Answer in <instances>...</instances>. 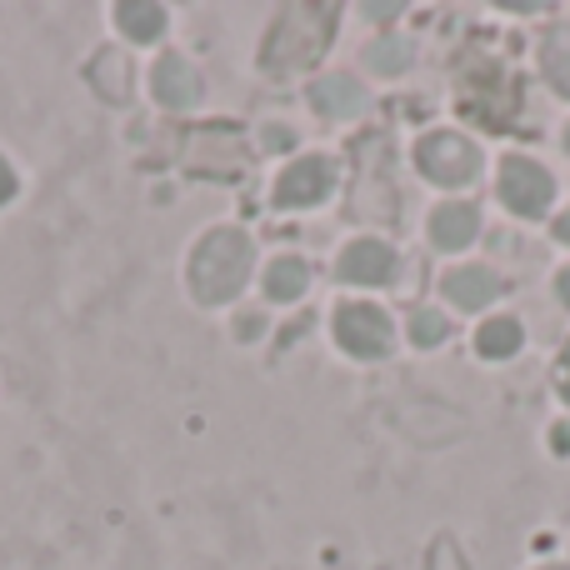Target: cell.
<instances>
[{"label":"cell","instance_id":"6da1fadb","mask_svg":"<svg viewBox=\"0 0 570 570\" xmlns=\"http://www.w3.org/2000/svg\"><path fill=\"white\" fill-rule=\"evenodd\" d=\"M250 261H256L250 236L236 226H220L206 240H196V250H190V291H196V301L206 305L236 301L250 281Z\"/></svg>","mask_w":570,"mask_h":570},{"label":"cell","instance_id":"7a4b0ae2","mask_svg":"<svg viewBox=\"0 0 570 570\" xmlns=\"http://www.w3.org/2000/svg\"><path fill=\"white\" fill-rule=\"evenodd\" d=\"M331 40H335V6H291L276 26H271L266 46H261V66H266L271 76L301 70V66H311Z\"/></svg>","mask_w":570,"mask_h":570},{"label":"cell","instance_id":"3957f363","mask_svg":"<svg viewBox=\"0 0 570 570\" xmlns=\"http://www.w3.org/2000/svg\"><path fill=\"white\" fill-rule=\"evenodd\" d=\"M391 341H395V331L381 305L345 301L341 311H335V345H341L345 355H355V361H381V355H391Z\"/></svg>","mask_w":570,"mask_h":570},{"label":"cell","instance_id":"277c9868","mask_svg":"<svg viewBox=\"0 0 570 570\" xmlns=\"http://www.w3.org/2000/svg\"><path fill=\"white\" fill-rule=\"evenodd\" d=\"M415 166H421V176H431L435 186H465V180H475V170H481V150L465 136H455V130H431V136H421V146H415Z\"/></svg>","mask_w":570,"mask_h":570},{"label":"cell","instance_id":"5b68a950","mask_svg":"<svg viewBox=\"0 0 570 570\" xmlns=\"http://www.w3.org/2000/svg\"><path fill=\"white\" fill-rule=\"evenodd\" d=\"M551 196H556V180L541 160L531 156H505L501 160V200L515 210V216L535 220L551 210Z\"/></svg>","mask_w":570,"mask_h":570},{"label":"cell","instance_id":"8992f818","mask_svg":"<svg viewBox=\"0 0 570 570\" xmlns=\"http://www.w3.org/2000/svg\"><path fill=\"white\" fill-rule=\"evenodd\" d=\"M331 190H335V166H331L325 156H305V160H295V166L281 170V180H276V206H285V210L321 206Z\"/></svg>","mask_w":570,"mask_h":570},{"label":"cell","instance_id":"52a82bcc","mask_svg":"<svg viewBox=\"0 0 570 570\" xmlns=\"http://www.w3.org/2000/svg\"><path fill=\"white\" fill-rule=\"evenodd\" d=\"M335 271H341V281H351V285H391L395 281V250L375 236H361L341 250Z\"/></svg>","mask_w":570,"mask_h":570},{"label":"cell","instance_id":"ba28073f","mask_svg":"<svg viewBox=\"0 0 570 570\" xmlns=\"http://www.w3.org/2000/svg\"><path fill=\"white\" fill-rule=\"evenodd\" d=\"M150 90H156L160 106L170 110H190L200 100V76L186 56H160L156 60V76H150Z\"/></svg>","mask_w":570,"mask_h":570},{"label":"cell","instance_id":"9c48e42d","mask_svg":"<svg viewBox=\"0 0 570 570\" xmlns=\"http://www.w3.org/2000/svg\"><path fill=\"white\" fill-rule=\"evenodd\" d=\"M481 230V216L465 200H445V206L431 210V246L435 250H465Z\"/></svg>","mask_w":570,"mask_h":570},{"label":"cell","instance_id":"30bf717a","mask_svg":"<svg viewBox=\"0 0 570 570\" xmlns=\"http://www.w3.org/2000/svg\"><path fill=\"white\" fill-rule=\"evenodd\" d=\"M501 291H505V281L485 266H461L445 276V295H451L461 311H481V305H491Z\"/></svg>","mask_w":570,"mask_h":570},{"label":"cell","instance_id":"8fae6325","mask_svg":"<svg viewBox=\"0 0 570 570\" xmlns=\"http://www.w3.org/2000/svg\"><path fill=\"white\" fill-rule=\"evenodd\" d=\"M311 106L331 120H351V116H361L365 90H361V80H351V76H325L311 86Z\"/></svg>","mask_w":570,"mask_h":570},{"label":"cell","instance_id":"7c38bea8","mask_svg":"<svg viewBox=\"0 0 570 570\" xmlns=\"http://www.w3.org/2000/svg\"><path fill=\"white\" fill-rule=\"evenodd\" d=\"M116 26H120V36H130V40H160L166 36V26H170V10L166 6H140V0H126V6H116Z\"/></svg>","mask_w":570,"mask_h":570},{"label":"cell","instance_id":"4fadbf2b","mask_svg":"<svg viewBox=\"0 0 570 570\" xmlns=\"http://www.w3.org/2000/svg\"><path fill=\"white\" fill-rule=\"evenodd\" d=\"M475 351H481L485 361H511V355L521 351V321H515V315H491V321L475 331Z\"/></svg>","mask_w":570,"mask_h":570},{"label":"cell","instance_id":"5bb4252c","mask_svg":"<svg viewBox=\"0 0 570 570\" xmlns=\"http://www.w3.org/2000/svg\"><path fill=\"white\" fill-rule=\"evenodd\" d=\"M305 285H311V266H305L301 256H276L266 266V295L271 301H301L305 295Z\"/></svg>","mask_w":570,"mask_h":570},{"label":"cell","instance_id":"9a60e30c","mask_svg":"<svg viewBox=\"0 0 570 570\" xmlns=\"http://www.w3.org/2000/svg\"><path fill=\"white\" fill-rule=\"evenodd\" d=\"M541 66H546V76H551V86L570 100V26H561V30H551V36H546Z\"/></svg>","mask_w":570,"mask_h":570},{"label":"cell","instance_id":"2e32d148","mask_svg":"<svg viewBox=\"0 0 570 570\" xmlns=\"http://www.w3.org/2000/svg\"><path fill=\"white\" fill-rule=\"evenodd\" d=\"M365 66H371L375 76H401V70L411 66V46H405L401 36H381L365 46Z\"/></svg>","mask_w":570,"mask_h":570},{"label":"cell","instance_id":"e0dca14e","mask_svg":"<svg viewBox=\"0 0 570 570\" xmlns=\"http://www.w3.org/2000/svg\"><path fill=\"white\" fill-rule=\"evenodd\" d=\"M411 335H415V345H435V341H445V315H441V311H415Z\"/></svg>","mask_w":570,"mask_h":570},{"label":"cell","instance_id":"ac0fdd59","mask_svg":"<svg viewBox=\"0 0 570 570\" xmlns=\"http://www.w3.org/2000/svg\"><path fill=\"white\" fill-rule=\"evenodd\" d=\"M16 170H10V160L0 156V206H6V200H16Z\"/></svg>","mask_w":570,"mask_h":570},{"label":"cell","instance_id":"d6986e66","mask_svg":"<svg viewBox=\"0 0 570 570\" xmlns=\"http://www.w3.org/2000/svg\"><path fill=\"white\" fill-rule=\"evenodd\" d=\"M561 401L570 405V345H566V355H561Z\"/></svg>","mask_w":570,"mask_h":570},{"label":"cell","instance_id":"ffe728a7","mask_svg":"<svg viewBox=\"0 0 570 570\" xmlns=\"http://www.w3.org/2000/svg\"><path fill=\"white\" fill-rule=\"evenodd\" d=\"M365 16H371V20H391V16H401V6H365Z\"/></svg>","mask_w":570,"mask_h":570},{"label":"cell","instance_id":"44dd1931","mask_svg":"<svg viewBox=\"0 0 570 570\" xmlns=\"http://www.w3.org/2000/svg\"><path fill=\"white\" fill-rule=\"evenodd\" d=\"M556 240H561V246H570V210L561 220H556Z\"/></svg>","mask_w":570,"mask_h":570},{"label":"cell","instance_id":"7402d4cb","mask_svg":"<svg viewBox=\"0 0 570 570\" xmlns=\"http://www.w3.org/2000/svg\"><path fill=\"white\" fill-rule=\"evenodd\" d=\"M556 295H561V301L570 305V271H561V276H556Z\"/></svg>","mask_w":570,"mask_h":570},{"label":"cell","instance_id":"603a6c76","mask_svg":"<svg viewBox=\"0 0 570 570\" xmlns=\"http://www.w3.org/2000/svg\"><path fill=\"white\" fill-rule=\"evenodd\" d=\"M551 445H556V451H570V425H561V431L551 435Z\"/></svg>","mask_w":570,"mask_h":570},{"label":"cell","instance_id":"cb8c5ba5","mask_svg":"<svg viewBox=\"0 0 570 570\" xmlns=\"http://www.w3.org/2000/svg\"><path fill=\"white\" fill-rule=\"evenodd\" d=\"M541 570H566V566H541Z\"/></svg>","mask_w":570,"mask_h":570},{"label":"cell","instance_id":"d4e9b609","mask_svg":"<svg viewBox=\"0 0 570 570\" xmlns=\"http://www.w3.org/2000/svg\"><path fill=\"white\" fill-rule=\"evenodd\" d=\"M566 150H570V126H566Z\"/></svg>","mask_w":570,"mask_h":570}]
</instances>
